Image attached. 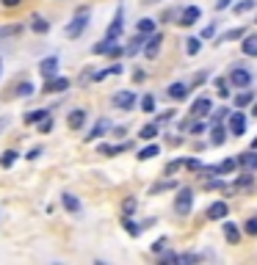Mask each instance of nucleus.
<instances>
[{"label": "nucleus", "mask_w": 257, "mask_h": 265, "mask_svg": "<svg viewBox=\"0 0 257 265\" xmlns=\"http://www.w3.org/2000/svg\"><path fill=\"white\" fill-rule=\"evenodd\" d=\"M86 25H89V8H80V11L72 17V22L66 25V36H69V39H78L86 30Z\"/></svg>", "instance_id": "f257e3e1"}, {"label": "nucleus", "mask_w": 257, "mask_h": 265, "mask_svg": "<svg viewBox=\"0 0 257 265\" xmlns=\"http://www.w3.org/2000/svg\"><path fill=\"white\" fill-rule=\"evenodd\" d=\"M191 207H194V191L191 188H180L177 199H174V210H177V216H188Z\"/></svg>", "instance_id": "f03ea898"}, {"label": "nucleus", "mask_w": 257, "mask_h": 265, "mask_svg": "<svg viewBox=\"0 0 257 265\" xmlns=\"http://www.w3.org/2000/svg\"><path fill=\"white\" fill-rule=\"evenodd\" d=\"M230 83H233L235 88H246L252 86V72L244 69V66H235L233 72H230Z\"/></svg>", "instance_id": "7ed1b4c3"}, {"label": "nucleus", "mask_w": 257, "mask_h": 265, "mask_svg": "<svg viewBox=\"0 0 257 265\" xmlns=\"http://www.w3.org/2000/svg\"><path fill=\"white\" fill-rule=\"evenodd\" d=\"M205 216H208L210 221H222V218L230 216V205L224 199H219V202H213V205L208 207V213H205Z\"/></svg>", "instance_id": "20e7f679"}, {"label": "nucleus", "mask_w": 257, "mask_h": 265, "mask_svg": "<svg viewBox=\"0 0 257 265\" xmlns=\"http://www.w3.org/2000/svg\"><path fill=\"white\" fill-rule=\"evenodd\" d=\"M230 133H233V136H244V133H246L244 111H233V113H230Z\"/></svg>", "instance_id": "39448f33"}, {"label": "nucleus", "mask_w": 257, "mask_h": 265, "mask_svg": "<svg viewBox=\"0 0 257 265\" xmlns=\"http://www.w3.org/2000/svg\"><path fill=\"white\" fill-rule=\"evenodd\" d=\"M114 105L122 108V111H130L136 105V94L133 91H119V94H114Z\"/></svg>", "instance_id": "423d86ee"}, {"label": "nucleus", "mask_w": 257, "mask_h": 265, "mask_svg": "<svg viewBox=\"0 0 257 265\" xmlns=\"http://www.w3.org/2000/svg\"><path fill=\"white\" fill-rule=\"evenodd\" d=\"M191 94V83H172V86H169V97H172V100H186V97Z\"/></svg>", "instance_id": "0eeeda50"}, {"label": "nucleus", "mask_w": 257, "mask_h": 265, "mask_svg": "<svg viewBox=\"0 0 257 265\" xmlns=\"http://www.w3.org/2000/svg\"><path fill=\"white\" fill-rule=\"evenodd\" d=\"M161 44H163V36L161 33H152L150 41H147V47H144V55H147V58H155V55L161 53Z\"/></svg>", "instance_id": "6e6552de"}, {"label": "nucleus", "mask_w": 257, "mask_h": 265, "mask_svg": "<svg viewBox=\"0 0 257 265\" xmlns=\"http://www.w3.org/2000/svg\"><path fill=\"white\" fill-rule=\"evenodd\" d=\"M210 111H213V102H210V97H199V100L191 105V113H194V116H208Z\"/></svg>", "instance_id": "1a4fd4ad"}, {"label": "nucleus", "mask_w": 257, "mask_h": 265, "mask_svg": "<svg viewBox=\"0 0 257 265\" xmlns=\"http://www.w3.org/2000/svg\"><path fill=\"white\" fill-rule=\"evenodd\" d=\"M83 122H86V111H83V108H75V111L66 116V124H69V130H80V127H83Z\"/></svg>", "instance_id": "9d476101"}, {"label": "nucleus", "mask_w": 257, "mask_h": 265, "mask_svg": "<svg viewBox=\"0 0 257 265\" xmlns=\"http://www.w3.org/2000/svg\"><path fill=\"white\" fill-rule=\"evenodd\" d=\"M50 116V108H36V111H28L25 113V124H39V122H44V119Z\"/></svg>", "instance_id": "9b49d317"}, {"label": "nucleus", "mask_w": 257, "mask_h": 265, "mask_svg": "<svg viewBox=\"0 0 257 265\" xmlns=\"http://www.w3.org/2000/svg\"><path fill=\"white\" fill-rule=\"evenodd\" d=\"M66 88H69V80H66V77H50L44 91H47V94H53V91L58 94V91H66Z\"/></svg>", "instance_id": "f8f14e48"}, {"label": "nucleus", "mask_w": 257, "mask_h": 265, "mask_svg": "<svg viewBox=\"0 0 257 265\" xmlns=\"http://www.w3.org/2000/svg\"><path fill=\"white\" fill-rule=\"evenodd\" d=\"M39 69H42V75L47 77V80H50V77H55V72H58V58H55V55H50V58H44Z\"/></svg>", "instance_id": "ddd939ff"}, {"label": "nucleus", "mask_w": 257, "mask_h": 265, "mask_svg": "<svg viewBox=\"0 0 257 265\" xmlns=\"http://www.w3.org/2000/svg\"><path fill=\"white\" fill-rule=\"evenodd\" d=\"M114 50H116L114 39H108V36H105V39H102L100 44H94V47H91V53H94V55H111Z\"/></svg>", "instance_id": "4468645a"}, {"label": "nucleus", "mask_w": 257, "mask_h": 265, "mask_svg": "<svg viewBox=\"0 0 257 265\" xmlns=\"http://www.w3.org/2000/svg\"><path fill=\"white\" fill-rule=\"evenodd\" d=\"M122 28H125V22H122V8H119V11H116V17H114V22L108 25L105 36H108V39H116V36L122 33Z\"/></svg>", "instance_id": "2eb2a0df"}, {"label": "nucleus", "mask_w": 257, "mask_h": 265, "mask_svg": "<svg viewBox=\"0 0 257 265\" xmlns=\"http://www.w3.org/2000/svg\"><path fill=\"white\" fill-rule=\"evenodd\" d=\"M105 130H111V122L108 119H100V122L91 127V133L86 136V141H94V138H100V136H105Z\"/></svg>", "instance_id": "dca6fc26"}, {"label": "nucleus", "mask_w": 257, "mask_h": 265, "mask_svg": "<svg viewBox=\"0 0 257 265\" xmlns=\"http://www.w3.org/2000/svg\"><path fill=\"white\" fill-rule=\"evenodd\" d=\"M197 19H199V8L197 6H188L186 11L180 14V25H186V28H188V25H194Z\"/></svg>", "instance_id": "f3484780"}, {"label": "nucleus", "mask_w": 257, "mask_h": 265, "mask_svg": "<svg viewBox=\"0 0 257 265\" xmlns=\"http://www.w3.org/2000/svg\"><path fill=\"white\" fill-rule=\"evenodd\" d=\"M241 50H244L246 55H252V58H257V33L244 36V44H241Z\"/></svg>", "instance_id": "a211bd4d"}, {"label": "nucleus", "mask_w": 257, "mask_h": 265, "mask_svg": "<svg viewBox=\"0 0 257 265\" xmlns=\"http://www.w3.org/2000/svg\"><path fill=\"white\" fill-rule=\"evenodd\" d=\"M125 72V66L122 64H114V66H108V69H100V72H94V83L97 80H105L108 75H122Z\"/></svg>", "instance_id": "6ab92c4d"}, {"label": "nucleus", "mask_w": 257, "mask_h": 265, "mask_svg": "<svg viewBox=\"0 0 257 265\" xmlns=\"http://www.w3.org/2000/svg\"><path fill=\"white\" fill-rule=\"evenodd\" d=\"M155 155H161V147H158V144H150V147L138 149V155H136V158H138V160H152Z\"/></svg>", "instance_id": "aec40b11"}, {"label": "nucleus", "mask_w": 257, "mask_h": 265, "mask_svg": "<svg viewBox=\"0 0 257 265\" xmlns=\"http://www.w3.org/2000/svg\"><path fill=\"white\" fill-rule=\"evenodd\" d=\"M61 199H64V207H66L69 213H80V199H78L75 194H64Z\"/></svg>", "instance_id": "412c9836"}, {"label": "nucleus", "mask_w": 257, "mask_h": 265, "mask_svg": "<svg viewBox=\"0 0 257 265\" xmlns=\"http://www.w3.org/2000/svg\"><path fill=\"white\" fill-rule=\"evenodd\" d=\"M136 30L141 36H152V33H155V19H138Z\"/></svg>", "instance_id": "4be33fe9"}, {"label": "nucleus", "mask_w": 257, "mask_h": 265, "mask_svg": "<svg viewBox=\"0 0 257 265\" xmlns=\"http://www.w3.org/2000/svg\"><path fill=\"white\" fill-rule=\"evenodd\" d=\"M224 235H227L230 243H238L241 241V232H238V227H235L233 221H224Z\"/></svg>", "instance_id": "5701e85b"}, {"label": "nucleus", "mask_w": 257, "mask_h": 265, "mask_svg": "<svg viewBox=\"0 0 257 265\" xmlns=\"http://www.w3.org/2000/svg\"><path fill=\"white\" fill-rule=\"evenodd\" d=\"M238 158H224L222 163H219V174H230V171H235L238 169Z\"/></svg>", "instance_id": "b1692460"}, {"label": "nucleus", "mask_w": 257, "mask_h": 265, "mask_svg": "<svg viewBox=\"0 0 257 265\" xmlns=\"http://www.w3.org/2000/svg\"><path fill=\"white\" fill-rule=\"evenodd\" d=\"M30 30H36V33H47L50 22L44 17H33V19H30Z\"/></svg>", "instance_id": "393cba45"}, {"label": "nucleus", "mask_w": 257, "mask_h": 265, "mask_svg": "<svg viewBox=\"0 0 257 265\" xmlns=\"http://www.w3.org/2000/svg\"><path fill=\"white\" fill-rule=\"evenodd\" d=\"M241 166H246V169H257V152H244L238 158Z\"/></svg>", "instance_id": "a878e982"}, {"label": "nucleus", "mask_w": 257, "mask_h": 265, "mask_svg": "<svg viewBox=\"0 0 257 265\" xmlns=\"http://www.w3.org/2000/svg\"><path fill=\"white\" fill-rule=\"evenodd\" d=\"M252 100H255V94H252V91H241V94L235 97V108H246V105H252Z\"/></svg>", "instance_id": "bb28decb"}, {"label": "nucleus", "mask_w": 257, "mask_h": 265, "mask_svg": "<svg viewBox=\"0 0 257 265\" xmlns=\"http://www.w3.org/2000/svg\"><path fill=\"white\" fill-rule=\"evenodd\" d=\"M138 136H141L144 141H152V138L158 136V122H155V124H147V127H141V133H138Z\"/></svg>", "instance_id": "cd10ccee"}, {"label": "nucleus", "mask_w": 257, "mask_h": 265, "mask_svg": "<svg viewBox=\"0 0 257 265\" xmlns=\"http://www.w3.org/2000/svg\"><path fill=\"white\" fill-rule=\"evenodd\" d=\"M141 111H144V113H152V111H155V97H152V94H144V97H141Z\"/></svg>", "instance_id": "c85d7f7f"}, {"label": "nucleus", "mask_w": 257, "mask_h": 265, "mask_svg": "<svg viewBox=\"0 0 257 265\" xmlns=\"http://www.w3.org/2000/svg\"><path fill=\"white\" fill-rule=\"evenodd\" d=\"M14 160H17V152H14V149H8V152H3V155H0V166H3V169L14 166Z\"/></svg>", "instance_id": "c756f323"}, {"label": "nucleus", "mask_w": 257, "mask_h": 265, "mask_svg": "<svg viewBox=\"0 0 257 265\" xmlns=\"http://www.w3.org/2000/svg\"><path fill=\"white\" fill-rule=\"evenodd\" d=\"M136 207H138V199H136V196H127V199L122 202V213H125V216H130Z\"/></svg>", "instance_id": "7c9ffc66"}, {"label": "nucleus", "mask_w": 257, "mask_h": 265, "mask_svg": "<svg viewBox=\"0 0 257 265\" xmlns=\"http://www.w3.org/2000/svg\"><path fill=\"white\" fill-rule=\"evenodd\" d=\"M252 8H255V0H241L233 11H235V14H246V11H252Z\"/></svg>", "instance_id": "2f4dec72"}, {"label": "nucleus", "mask_w": 257, "mask_h": 265, "mask_svg": "<svg viewBox=\"0 0 257 265\" xmlns=\"http://www.w3.org/2000/svg\"><path fill=\"white\" fill-rule=\"evenodd\" d=\"M244 232H246V235H252V238L257 235V216H255V218H246V224H244Z\"/></svg>", "instance_id": "473e14b6"}, {"label": "nucleus", "mask_w": 257, "mask_h": 265, "mask_svg": "<svg viewBox=\"0 0 257 265\" xmlns=\"http://www.w3.org/2000/svg\"><path fill=\"white\" fill-rule=\"evenodd\" d=\"M33 83H19L17 86V97H28V94H33Z\"/></svg>", "instance_id": "72a5a7b5"}, {"label": "nucleus", "mask_w": 257, "mask_h": 265, "mask_svg": "<svg viewBox=\"0 0 257 265\" xmlns=\"http://www.w3.org/2000/svg\"><path fill=\"white\" fill-rule=\"evenodd\" d=\"M122 224H125V230L130 232L133 238H136V235H141V230H144V227H136V224H133L130 218H125V221H122Z\"/></svg>", "instance_id": "f704fd0d"}, {"label": "nucleus", "mask_w": 257, "mask_h": 265, "mask_svg": "<svg viewBox=\"0 0 257 265\" xmlns=\"http://www.w3.org/2000/svg\"><path fill=\"white\" fill-rule=\"evenodd\" d=\"M202 50V39H188V55H197Z\"/></svg>", "instance_id": "c9c22d12"}, {"label": "nucleus", "mask_w": 257, "mask_h": 265, "mask_svg": "<svg viewBox=\"0 0 257 265\" xmlns=\"http://www.w3.org/2000/svg\"><path fill=\"white\" fill-rule=\"evenodd\" d=\"M244 36H246V33H244V30H241V28H238V30H227V33H224V36H222V41H233V39H244Z\"/></svg>", "instance_id": "e433bc0d"}, {"label": "nucleus", "mask_w": 257, "mask_h": 265, "mask_svg": "<svg viewBox=\"0 0 257 265\" xmlns=\"http://www.w3.org/2000/svg\"><path fill=\"white\" fill-rule=\"evenodd\" d=\"M169 188H174V183H172V180H166V183H158V185H152V191H150V194H161V191H169Z\"/></svg>", "instance_id": "4c0bfd02"}, {"label": "nucleus", "mask_w": 257, "mask_h": 265, "mask_svg": "<svg viewBox=\"0 0 257 265\" xmlns=\"http://www.w3.org/2000/svg\"><path fill=\"white\" fill-rule=\"evenodd\" d=\"M141 44H144V36L138 33V39H133V41H130V47H127V53H130V55H133V53H138V47H141Z\"/></svg>", "instance_id": "58836bf2"}, {"label": "nucleus", "mask_w": 257, "mask_h": 265, "mask_svg": "<svg viewBox=\"0 0 257 265\" xmlns=\"http://www.w3.org/2000/svg\"><path fill=\"white\" fill-rule=\"evenodd\" d=\"M224 133H227L224 127H216V130H213V144H224V138H227Z\"/></svg>", "instance_id": "ea45409f"}, {"label": "nucleus", "mask_w": 257, "mask_h": 265, "mask_svg": "<svg viewBox=\"0 0 257 265\" xmlns=\"http://www.w3.org/2000/svg\"><path fill=\"white\" fill-rule=\"evenodd\" d=\"M19 25H8V28H0V36H17Z\"/></svg>", "instance_id": "a19ab883"}, {"label": "nucleus", "mask_w": 257, "mask_h": 265, "mask_svg": "<svg viewBox=\"0 0 257 265\" xmlns=\"http://www.w3.org/2000/svg\"><path fill=\"white\" fill-rule=\"evenodd\" d=\"M50 130H53V119H44V122H39V133H50Z\"/></svg>", "instance_id": "79ce46f5"}, {"label": "nucleus", "mask_w": 257, "mask_h": 265, "mask_svg": "<svg viewBox=\"0 0 257 265\" xmlns=\"http://www.w3.org/2000/svg\"><path fill=\"white\" fill-rule=\"evenodd\" d=\"M205 130H208V124H205V122H197V124L191 127V136H202Z\"/></svg>", "instance_id": "37998d69"}, {"label": "nucleus", "mask_w": 257, "mask_h": 265, "mask_svg": "<svg viewBox=\"0 0 257 265\" xmlns=\"http://www.w3.org/2000/svg\"><path fill=\"white\" fill-rule=\"evenodd\" d=\"M222 180H208V183H205V191H216V188H222Z\"/></svg>", "instance_id": "c03bdc74"}, {"label": "nucleus", "mask_w": 257, "mask_h": 265, "mask_svg": "<svg viewBox=\"0 0 257 265\" xmlns=\"http://www.w3.org/2000/svg\"><path fill=\"white\" fill-rule=\"evenodd\" d=\"M166 243H169L166 238H158V241L152 243V252H163V249H166Z\"/></svg>", "instance_id": "a18cd8bd"}, {"label": "nucleus", "mask_w": 257, "mask_h": 265, "mask_svg": "<svg viewBox=\"0 0 257 265\" xmlns=\"http://www.w3.org/2000/svg\"><path fill=\"white\" fill-rule=\"evenodd\" d=\"M238 188H246V185H252V174H244V177H238Z\"/></svg>", "instance_id": "49530a36"}, {"label": "nucleus", "mask_w": 257, "mask_h": 265, "mask_svg": "<svg viewBox=\"0 0 257 265\" xmlns=\"http://www.w3.org/2000/svg\"><path fill=\"white\" fill-rule=\"evenodd\" d=\"M186 166H188V169H191V171H202V163H199V160H197V158L186 160Z\"/></svg>", "instance_id": "de8ad7c7"}, {"label": "nucleus", "mask_w": 257, "mask_h": 265, "mask_svg": "<svg viewBox=\"0 0 257 265\" xmlns=\"http://www.w3.org/2000/svg\"><path fill=\"white\" fill-rule=\"evenodd\" d=\"M19 3H22V0H0V6L3 8H17Z\"/></svg>", "instance_id": "09e8293b"}, {"label": "nucleus", "mask_w": 257, "mask_h": 265, "mask_svg": "<svg viewBox=\"0 0 257 265\" xmlns=\"http://www.w3.org/2000/svg\"><path fill=\"white\" fill-rule=\"evenodd\" d=\"M216 36V25H208V28L202 30V39H213Z\"/></svg>", "instance_id": "8fccbe9b"}, {"label": "nucleus", "mask_w": 257, "mask_h": 265, "mask_svg": "<svg viewBox=\"0 0 257 265\" xmlns=\"http://www.w3.org/2000/svg\"><path fill=\"white\" fill-rule=\"evenodd\" d=\"M39 155H42V147H33L28 155H25V158H28V160H36V158H39Z\"/></svg>", "instance_id": "3c124183"}, {"label": "nucleus", "mask_w": 257, "mask_h": 265, "mask_svg": "<svg viewBox=\"0 0 257 265\" xmlns=\"http://www.w3.org/2000/svg\"><path fill=\"white\" fill-rule=\"evenodd\" d=\"M180 166H186V160H174V163H169V169H166V171L172 174V171H177V169H180Z\"/></svg>", "instance_id": "603ef678"}, {"label": "nucleus", "mask_w": 257, "mask_h": 265, "mask_svg": "<svg viewBox=\"0 0 257 265\" xmlns=\"http://www.w3.org/2000/svg\"><path fill=\"white\" fill-rule=\"evenodd\" d=\"M224 116H227V108H222V111H216V113H213V122H222Z\"/></svg>", "instance_id": "864d4df0"}, {"label": "nucleus", "mask_w": 257, "mask_h": 265, "mask_svg": "<svg viewBox=\"0 0 257 265\" xmlns=\"http://www.w3.org/2000/svg\"><path fill=\"white\" fill-rule=\"evenodd\" d=\"M230 3H233V0H216V8H219V11H224V8L230 6Z\"/></svg>", "instance_id": "5fc2aeb1"}, {"label": "nucleus", "mask_w": 257, "mask_h": 265, "mask_svg": "<svg viewBox=\"0 0 257 265\" xmlns=\"http://www.w3.org/2000/svg\"><path fill=\"white\" fill-rule=\"evenodd\" d=\"M219 94H222V97L230 94V91H227V83H224V80H219Z\"/></svg>", "instance_id": "6e6d98bb"}, {"label": "nucleus", "mask_w": 257, "mask_h": 265, "mask_svg": "<svg viewBox=\"0 0 257 265\" xmlns=\"http://www.w3.org/2000/svg\"><path fill=\"white\" fill-rule=\"evenodd\" d=\"M8 127V116H0V136H3V130Z\"/></svg>", "instance_id": "4d7b16f0"}, {"label": "nucleus", "mask_w": 257, "mask_h": 265, "mask_svg": "<svg viewBox=\"0 0 257 265\" xmlns=\"http://www.w3.org/2000/svg\"><path fill=\"white\" fill-rule=\"evenodd\" d=\"M252 116H257V102H255V105H252Z\"/></svg>", "instance_id": "13d9d810"}, {"label": "nucleus", "mask_w": 257, "mask_h": 265, "mask_svg": "<svg viewBox=\"0 0 257 265\" xmlns=\"http://www.w3.org/2000/svg\"><path fill=\"white\" fill-rule=\"evenodd\" d=\"M252 149H257V138H255V141H252Z\"/></svg>", "instance_id": "bf43d9fd"}, {"label": "nucleus", "mask_w": 257, "mask_h": 265, "mask_svg": "<svg viewBox=\"0 0 257 265\" xmlns=\"http://www.w3.org/2000/svg\"><path fill=\"white\" fill-rule=\"evenodd\" d=\"M141 3H155V0H141Z\"/></svg>", "instance_id": "052dcab7"}, {"label": "nucleus", "mask_w": 257, "mask_h": 265, "mask_svg": "<svg viewBox=\"0 0 257 265\" xmlns=\"http://www.w3.org/2000/svg\"><path fill=\"white\" fill-rule=\"evenodd\" d=\"M255 22H257V17H255Z\"/></svg>", "instance_id": "680f3d73"}]
</instances>
